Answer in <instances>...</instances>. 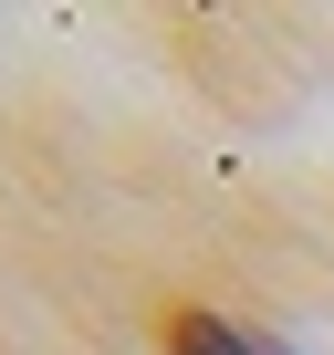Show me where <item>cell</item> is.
Returning <instances> with one entry per match:
<instances>
[{"mask_svg":"<svg viewBox=\"0 0 334 355\" xmlns=\"http://www.w3.org/2000/svg\"><path fill=\"white\" fill-rule=\"evenodd\" d=\"M157 334H167V355H292V345H272V334H230V324H209V313H167Z\"/></svg>","mask_w":334,"mask_h":355,"instance_id":"cell-1","label":"cell"}]
</instances>
